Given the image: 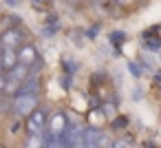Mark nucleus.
<instances>
[{
    "label": "nucleus",
    "mask_w": 161,
    "mask_h": 148,
    "mask_svg": "<svg viewBox=\"0 0 161 148\" xmlns=\"http://www.w3.org/2000/svg\"><path fill=\"white\" fill-rule=\"evenodd\" d=\"M36 108H38V95H16V100L11 102V111L18 117H29Z\"/></svg>",
    "instance_id": "f257e3e1"
},
{
    "label": "nucleus",
    "mask_w": 161,
    "mask_h": 148,
    "mask_svg": "<svg viewBox=\"0 0 161 148\" xmlns=\"http://www.w3.org/2000/svg\"><path fill=\"white\" fill-rule=\"evenodd\" d=\"M66 128H69V119L62 111L53 113L49 119H47V130H49V137L51 139H62L66 135Z\"/></svg>",
    "instance_id": "f03ea898"
},
{
    "label": "nucleus",
    "mask_w": 161,
    "mask_h": 148,
    "mask_svg": "<svg viewBox=\"0 0 161 148\" xmlns=\"http://www.w3.org/2000/svg\"><path fill=\"white\" fill-rule=\"evenodd\" d=\"M47 115H44V111H40V108H36L29 117H27V130H29V135H44V130H47Z\"/></svg>",
    "instance_id": "7ed1b4c3"
},
{
    "label": "nucleus",
    "mask_w": 161,
    "mask_h": 148,
    "mask_svg": "<svg viewBox=\"0 0 161 148\" xmlns=\"http://www.w3.org/2000/svg\"><path fill=\"white\" fill-rule=\"evenodd\" d=\"M38 62V49L33 44H22L18 49V64H25V66H33Z\"/></svg>",
    "instance_id": "20e7f679"
},
{
    "label": "nucleus",
    "mask_w": 161,
    "mask_h": 148,
    "mask_svg": "<svg viewBox=\"0 0 161 148\" xmlns=\"http://www.w3.org/2000/svg\"><path fill=\"white\" fill-rule=\"evenodd\" d=\"M20 42H22V33L18 29H7L0 36V49H16L18 51Z\"/></svg>",
    "instance_id": "39448f33"
},
{
    "label": "nucleus",
    "mask_w": 161,
    "mask_h": 148,
    "mask_svg": "<svg viewBox=\"0 0 161 148\" xmlns=\"http://www.w3.org/2000/svg\"><path fill=\"white\" fill-rule=\"evenodd\" d=\"M84 146L86 148H102L104 146V133L99 128H86V133H84Z\"/></svg>",
    "instance_id": "423d86ee"
},
{
    "label": "nucleus",
    "mask_w": 161,
    "mask_h": 148,
    "mask_svg": "<svg viewBox=\"0 0 161 148\" xmlns=\"http://www.w3.org/2000/svg\"><path fill=\"white\" fill-rule=\"evenodd\" d=\"M40 91V77L31 71V75L20 84V88H18V95H36Z\"/></svg>",
    "instance_id": "0eeeda50"
},
{
    "label": "nucleus",
    "mask_w": 161,
    "mask_h": 148,
    "mask_svg": "<svg viewBox=\"0 0 161 148\" xmlns=\"http://www.w3.org/2000/svg\"><path fill=\"white\" fill-rule=\"evenodd\" d=\"M0 62H3L5 73H9L18 64V51L16 49H0Z\"/></svg>",
    "instance_id": "6e6552de"
},
{
    "label": "nucleus",
    "mask_w": 161,
    "mask_h": 148,
    "mask_svg": "<svg viewBox=\"0 0 161 148\" xmlns=\"http://www.w3.org/2000/svg\"><path fill=\"white\" fill-rule=\"evenodd\" d=\"M27 148H47V139H44V135H29V139H27Z\"/></svg>",
    "instance_id": "1a4fd4ad"
},
{
    "label": "nucleus",
    "mask_w": 161,
    "mask_h": 148,
    "mask_svg": "<svg viewBox=\"0 0 161 148\" xmlns=\"http://www.w3.org/2000/svg\"><path fill=\"white\" fill-rule=\"evenodd\" d=\"M9 108H11V102H9L5 95H0V113H7Z\"/></svg>",
    "instance_id": "9d476101"
},
{
    "label": "nucleus",
    "mask_w": 161,
    "mask_h": 148,
    "mask_svg": "<svg viewBox=\"0 0 161 148\" xmlns=\"http://www.w3.org/2000/svg\"><path fill=\"white\" fill-rule=\"evenodd\" d=\"M113 148H128V144H126L124 139H115V141H113Z\"/></svg>",
    "instance_id": "9b49d317"
},
{
    "label": "nucleus",
    "mask_w": 161,
    "mask_h": 148,
    "mask_svg": "<svg viewBox=\"0 0 161 148\" xmlns=\"http://www.w3.org/2000/svg\"><path fill=\"white\" fill-rule=\"evenodd\" d=\"M0 93H5V75H0Z\"/></svg>",
    "instance_id": "f8f14e48"
},
{
    "label": "nucleus",
    "mask_w": 161,
    "mask_h": 148,
    "mask_svg": "<svg viewBox=\"0 0 161 148\" xmlns=\"http://www.w3.org/2000/svg\"><path fill=\"white\" fill-rule=\"evenodd\" d=\"M69 148H86V146H84V141H77V144H71Z\"/></svg>",
    "instance_id": "ddd939ff"
},
{
    "label": "nucleus",
    "mask_w": 161,
    "mask_h": 148,
    "mask_svg": "<svg viewBox=\"0 0 161 148\" xmlns=\"http://www.w3.org/2000/svg\"><path fill=\"white\" fill-rule=\"evenodd\" d=\"M119 3H126V5H128V3H130V0H119Z\"/></svg>",
    "instance_id": "4468645a"
}]
</instances>
